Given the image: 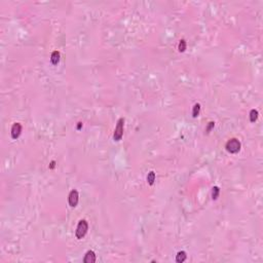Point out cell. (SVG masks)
I'll use <instances>...</instances> for the list:
<instances>
[{
	"label": "cell",
	"mask_w": 263,
	"mask_h": 263,
	"mask_svg": "<svg viewBox=\"0 0 263 263\" xmlns=\"http://www.w3.org/2000/svg\"><path fill=\"white\" fill-rule=\"evenodd\" d=\"M147 181H148L149 184L152 185L153 183H154V181H155V173L154 172L149 173L148 176H147Z\"/></svg>",
	"instance_id": "obj_11"
},
{
	"label": "cell",
	"mask_w": 263,
	"mask_h": 263,
	"mask_svg": "<svg viewBox=\"0 0 263 263\" xmlns=\"http://www.w3.org/2000/svg\"><path fill=\"white\" fill-rule=\"evenodd\" d=\"M78 199H79V194L77 192V190H71V192L69 193V197H68L70 206L76 207L77 203H78Z\"/></svg>",
	"instance_id": "obj_4"
},
{
	"label": "cell",
	"mask_w": 263,
	"mask_h": 263,
	"mask_svg": "<svg viewBox=\"0 0 263 263\" xmlns=\"http://www.w3.org/2000/svg\"><path fill=\"white\" fill-rule=\"evenodd\" d=\"M199 111H201V105L199 104H195L193 106V110H192V116L193 117H197L199 114Z\"/></svg>",
	"instance_id": "obj_10"
},
{
	"label": "cell",
	"mask_w": 263,
	"mask_h": 263,
	"mask_svg": "<svg viewBox=\"0 0 263 263\" xmlns=\"http://www.w3.org/2000/svg\"><path fill=\"white\" fill-rule=\"evenodd\" d=\"M87 230H89V224H87V222L85 220H80L78 225H77L76 232H75L76 237L78 239H81L86 235Z\"/></svg>",
	"instance_id": "obj_1"
},
{
	"label": "cell",
	"mask_w": 263,
	"mask_h": 263,
	"mask_svg": "<svg viewBox=\"0 0 263 263\" xmlns=\"http://www.w3.org/2000/svg\"><path fill=\"white\" fill-rule=\"evenodd\" d=\"M185 49H186V41H185L184 39H182V40L180 41V43H179V52L183 53Z\"/></svg>",
	"instance_id": "obj_13"
},
{
	"label": "cell",
	"mask_w": 263,
	"mask_h": 263,
	"mask_svg": "<svg viewBox=\"0 0 263 263\" xmlns=\"http://www.w3.org/2000/svg\"><path fill=\"white\" fill-rule=\"evenodd\" d=\"M219 192H220V189H219V187H217V186L213 187V192H212V197H213V199H218Z\"/></svg>",
	"instance_id": "obj_12"
},
{
	"label": "cell",
	"mask_w": 263,
	"mask_h": 263,
	"mask_svg": "<svg viewBox=\"0 0 263 263\" xmlns=\"http://www.w3.org/2000/svg\"><path fill=\"white\" fill-rule=\"evenodd\" d=\"M12 139H18L20 137V135H21L22 133V125H20V123H14V125H12Z\"/></svg>",
	"instance_id": "obj_5"
},
{
	"label": "cell",
	"mask_w": 263,
	"mask_h": 263,
	"mask_svg": "<svg viewBox=\"0 0 263 263\" xmlns=\"http://www.w3.org/2000/svg\"><path fill=\"white\" fill-rule=\"evenodd\" d=\"M258 118V111L255 110V109H252L251 112H250V120L251 122H255Z\"/></svg>",
	"instance_id": "obj_9"
},
{
	"label": "cell",
	"mask_w": 263,
	"mask_h": 263,
	"mask_svg": "<svg viewBox=\"0 0 263 263\" xmlns=\"http://www.w3.org/2000/svg\"><path fill=\"white\" fill-rule=\"evenodd\" d=\"M226 150L230 153H237L241 150V142L237 139H230L226 143Z\"/></svg>",
	"instance_id": "obj_2"
},
{
	"label": "cell",
	"mask_w": 263,
	"mask_h": 263,
	"mask_svg": "<svg viewBox=\"0 0 263 263\" xmlns=\"http://www.w3.org/2000/svg\"><path fill=\"white\" fill-rule=\"evenodd\" d=\"M186 258H187V255L184 251L178 252V254L176 255V261H177L178 263L184 262V261L186 260Z\"/></svg>",
	"instance_id": "obj_7"
},
{
	"label": "cell",
	"mask_w": 263,
	"mask_h": 263,
	"mask_svg": "<svg viewBox=\"0 0 263 263\" xmlns=\"http://www.w3.org/2000/svg\"><path fill=\"white\" fill-rule=\"evenodd\" d=\"M214 125H215V123H214V122H210V125H209V127H207V132L209 133V132H210L211 129H212V127H214Z\"/></svg>",
	"instance_id": "obj_14"
},
{
	"label": "cell",
	"mask_w": 263,
	"mask_h": 263,
	"mask_svg": "<svg viewBox=\"0 0 263 263\" xmlns=\"http://www.w3.org/2000/svg\"><path fill=\"white\" fill-rule=\"evenodd\" d=\"M123 125H125V119L119 118L117 121V125H116V127H115L114 135H113V138H114L115 141L121 140L122 135H123Z\"/></svg>",
	"instance_id": "obj_3"
},
{
	"label": "cell",
	"mask_w": 263,
	"mask_h": 263,
	"mask_svg": "<svg viewBox=\"0 0 263 263\" xmlns=\"http://www.w3.org/2000/svg\"><path fill=\"white\" fill-rule=\"evenodd\" d=\"M84 263H94L96 262V254L94 251H87L83 259Z\"/></svg>",
	"instance_id": "obj_6"
},
{
	"label": "cell",
	"mask_w": 263,
	"mask_h": 263,
	"mask_svg": "<svg viewBox=\"0 0 263 263\" xmlns=\"http://www.w3.org/2000/svg\"><path fill=\"white\" fill-rule=\"evenodd\" d=\"M50 61L54 65H57L60 61V53L58 50H55L53 54H52V57H50Z\"/></svg>",
	"instance_id": "obj_8"
}]
</instances>
